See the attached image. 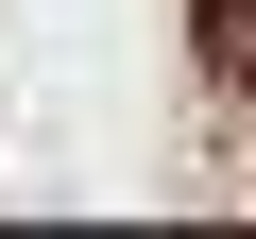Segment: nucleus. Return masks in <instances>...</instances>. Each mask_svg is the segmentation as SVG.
Masks as SVG:
<instances>
[]
</instances>
